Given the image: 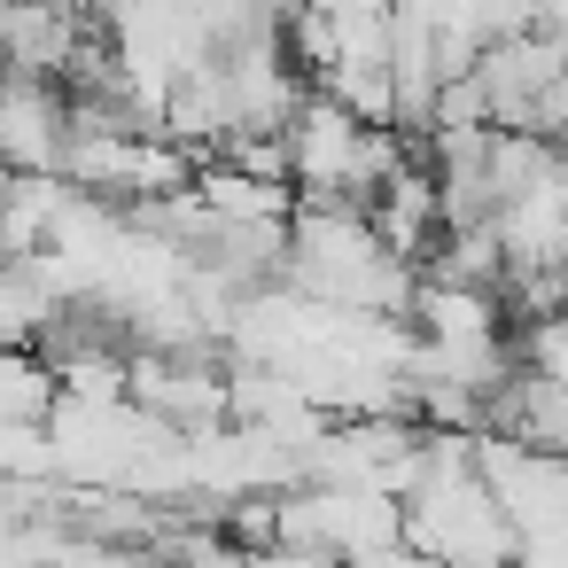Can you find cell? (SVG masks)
<instances>
[{
    "instance_id": "obj_1",
    "label": "cell",
    "mask_w": 568,
    "mask_h": 568,
    "mask_svg": "<svg viewBox=\"0 0 568 568\" xmlns=\"http://www.w3.org/2000/svg\"><path fill=\"white\" fill-rule=\"evenodd\" d=\"M374 125H358L335 94H312L296 118H288V164H296V195L304 203H343L351 195V172H358V149H366Z\"/></svg>"
},
{
    "instance_id": "obj_2",
    "label": "cell",
    "mask_w": 568,
    "mask_h": 568,
    "mask_svg": "<svg viewBox=\"0 0 568 568\" xmlns=\"http://www.w3.org/2000/svg\"><path fill=\"white\" fill-rule=\"evenodd\" d=\"M9 164L24 180H63L71 164V87H48V79H9Z\"/></svg>"
}]
</instances>
